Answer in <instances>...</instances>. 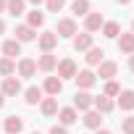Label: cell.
Segmentation results:
<instances>
[{
  "mask_svg": "<svg viewBox=\"0 0 134 134\" xmlns=\"http://www.w3.org/2000/svg\"><path fill=\"white\" fill-rule=\"evenodd\" d=\"M118 50L126 53V55H134V34L131 32H126V34L121 32L118 34Z\"/></svg>",
  "mask_w": 134,
  "mask_h": 134,
  "instance_id": "7c38bea8",
  "label": "cell"
},
{
  "mask_svg": "<svg viewBox=\"0 0 134 134\" xmlns=\"http://www.w3.org/2000/svg\"><path fill=\"white\" fill-rule=\"evenodd\" d=\"M92 108H95L97 113H110V110L116 108V103H113L110 97H105V95H100V97H95V100H92Z\"/></svg>",
  "mask_w": 134,
  "mask_h": 134,
  "instance_id": "4fadbf2b",
  "label": "cell"
},
{
  "mask_svg": "<svg viewBox=\"0 0 134 134\" xmlns=\"http://www.w3.org/2000/svg\"><path fill=\"white\" fill-rule=\"evenodd\" d=\"M118 108L121 110H134V90L118 92Z\"/></svg>",
  "mask_w": 134,
  "mask_h": 134,
  "instance_id": "9a60e30c",
  "label": "cell"
},
{
  "mask_svg": "<svg viewBox=\"0 0 134 134\" xmlns=\"http://www.w3.org/2000/svg\"><path fill=\"white\" fill-rule=\"evenodd\" d=\"M3 126H5L8 134H21V129H24V118H19V116H8Z\"/></svg>",
  "mask_w": 134,
  "mask_h": 134,
  "instance_id": "d6986e66",
  "label": "cell"
},
{
  "mask_svg": "<svg viewBox=\"0 0 134 134\" xmlns=\"http://www.w3.org/2000/svg\"><path fill=\"white\" fill-rule=\"evenodd\" d=\"M103 55H105L103 47H90L87 55H84V60H87V66H100L103 63Z\"/></svg>",
  "mask_w": 134,
  "mask_h": 134,
  "instance_id": "ac0fdd59",
  "label": "cell"
},
{
  "mask_svg": "<svg viewBox=\"0 0 134 134\" xmlns=\"http://www.w3.org/2000/svg\"><path fill=\"white\" fill-rule=\"evenodd\" d=\"M118 92H121V87H118V84H116L113 79H110V82H105V92H103L105 97H116Z\"/></svg>",
  "mask_w": 134,
  "mask_h": 134,
  "instance_id": "f546056e",
  "label": "cell"
},
{
  "mask_svg": "<svg viewBox=\"0 0 134 134\" xmlns=\"http://www.w3.org/2000/svg\"><path fill=\"white\" fill-rule=\"evenodd\" d=\"M40 110H42V116H55L58 113V100L55 97H42Z\"/></svg>",
  "mask_w": 134,
  "mask_h": 134,
  "instance_id": "ffe728a7",
  "label": "cell"
},
{
  "mask_svg": "<svg viewBox=\"0 0 134 134\" xmlns=\"http://www.w3.org/2000/svg\"><path fill=\"white\" fill-rule=\"evenodd\" d=\"M34 74H37V60H32V58H21V60H19V76L29 79V76H34Z\"/></svg>",
  "mask_w": 134,
  "mask_h": 134,
  "instance_id": "8fae6325",
  "label": "cell"
},
{
  "mask_svg": "<svg viewBox=\"0 0 134 134\" xmlns=\"http://www.w3.org/2000/svg\"><path fill=\"white\" fill-rule=\"evenodd\" d=\"M55 34L58 37H74L76 34V21L74 19H60L58 26H55Z\"/></svg>",
  "mask_w": 134,
  "mask_h": 134,
  "instance_id": "ba28073f",
  "label": "cell"
},
{
  "mask_svg": "<svg viewBox=\"0 0 134 134\" xmlns=\"http://www.w3.org/2000/svg\"><path fill=\"white\" fill-rule=\"evenodd\" d=\"M116 3H121V5H129V3H131V0H116Z\"/></svg>",
  "mask_w": 134,
  "mask_h": 134,
  "instance_id": "74e56055",
  "label": "cell"
},
{
  "mask_svg": "<svg viewBox=\"0 0 134 134\" xmlns=\"http://www.w3.org/2000/svg\"><path fill=\"white\" fill-rule=\"evenodd\" d=\"M95 134H113V131H108V129H95Z\"/></svg>",
  "mask_w": 134,
  "mask_h": 134,
  "instance_id": "e575fe53",
  "label": "cell"
},
{
  "mask_svg": "<svg viewBox=\"0 0 134 134\" xmlns=\"http://www.w3.org/2000/svg\"><path fill=\"white\" fill-rule=\"evenodd\" d=\"M3 32H5V21H3V19H0V34H3Z\"/></svg>",
  "mask_w": 134,
  "mask_h": 134,
  "instance_id": "8d00e7d4",
  "label": "cell"
},
{
  "mask_svg": "<svg viewBox=\"0 0 134 134\" xmlns=\"http://www.w3.org/2000/svg\"><path fill=\"white\" fill-rule=\"evenodd\" d=\"M50 134H69V131H66V126H53Z\"/></svg>",
  "mask_w": 134,
  "mask_h": 134,
  "instance_id": "1f68e13d",
  "label": "cell"
},
{
  "mask_svg": "<svg viewBox=\"0 0 134 134\" xmlns=\"http://www.w3.org/2000/svg\"><path fill=\"white\" fill-rule=\"evenodd\" d=\"M103 13H97V11H90L87 16H84V29L92 34V32H97V29H103Z\"/></svg>",
  "mask_w": 134,
  "mask_h": 134,
  "instance_id": "8992f818",
  "label": "cell"
},
{
  "mask_svg": "<svg viewBox=\"0 0 134 134\" xmlns=\"http://www.w3.org/2000/svg\"><path fill=\"white\" fill-rule=\"evenodd\" d=\"M100 124H103V113H97V110H87L84 113V126L87 129H100Z\"/></svg>",
  "mask_w": 134,
  "mask_h": 134,
  "instance_id": "44dd1931",
  "label": "cell"
},
{
  "mask_svg": "<svg viewBox=\"0 0 134 134\" xmlns=\"http://www.w3.org/2000/svg\"><path fill=\"white\" fill-rule=\"evenodd\" d=\"M55 66H58V58H55L53 53H42V55L37 58V69H40L42 74H53Z\"/></svg>",
  "mask_w": 134,
  "mask_h": 134,
  "instance_id": "277c9868",
  "label": "cell"
},
{
  "mask_svg": "<svg viewBox=\"0 0 134 134\" xmlns=\"http://www.w3.org/2000/svg\"><path fill=\"white\" fill-rule=\"evenodd\" d=\"M42 92H47L50 97H58V95L63 92V82H60L58 76H47V79H45V87H42Z\"/></svg>",
  "mask_w": 134,
  "mask_h": 134,
  "instance_id": "30bf717a",
  "label": "cell"
},
{
  "mask_svg": "<svg viewBox=\"0 0 134 134\" xmlns=\"http://www.w3.org/2000/svg\"><path fill=\"white\" fill-rule=\"evenodd\" d=\"M92 47V34L90 32H84V34H74V50H90Z\"/></svg>",
  "mask_w": 134,
  "mask_h": 134,
  "instance_id": "2e32d148",
  "label": "cell"
},
{
  "mask_svg": "<svg viewBox=\"0 0 134 134\" xmlns=\"http://www.w3.org/2000/svg\"><path fill=\"white\" fill-rule=\"evenodd\" d=\"M3 105H5V95H3V92H0V108H3Z\"/></svg>",
  "mask_w": 134,
  "mask_h": 134,
  "instance_id": "d590c367",
  "label": "cell"
},
{
  "mask_svg": "<svg viewBox=\"0 0 134 134\" xmlns=\"http://www.w3.org/2000/svg\"><path fill=\"white\" fill-rule=\"evenodd\" d=\"M45 5H47V11H50V13H60V11H63V5H66V0H45Z\"/></svg>",
  "mask_w": 134,
  "mask_h": 134,
  "instance_id": "f1b7e54d",
  "label": "cell"
},
{
  "mask_svg": "<svg viewBox=\"0 0 134 134\" xmlns=\"http://www.w3.org/2000/svg\"><path fill=\"white\" fill-rule=\"evenodd\" d=\"M58 79L63 82V79H74L76 76V63L71 60V58H63V60H58Z\"/></svg>",
  "mask_w": 134,
  "mask_h": 134,
  "instance_id": "7a4b0ae2",
  "label": "cell"
},
{
  "mask_svg": "<svg viewBox=\"0 0 134 134\" xmlns=\"http://www.w3.org/2000/svg\"><path fill=\"white\" fill-rule=\"evenodd\" d=\"M92 100H95V97H92L90 92H76V95H74V110H84V113L92 110Z\"/></svg>",
  "mask_w": 134,
  "mask_h": 134,
  "instance_id": "9c48e42d",
  "label": "cell"
},
{
  "mask_svg": "<svg viewBox=\"0 0 134 134\" xmlns=\"http://www.w3.org/2000/svg\"><path fill=\"white\" fill-rule=\"evenodd\" d=\"M3 55L5 58H16V55H21V42H16V40H5L3 42Z\"/></svg>",
  "mask_w": 134,
  "mask_h": 134,
  "instance_id": "e0dca14e",
  "label": "cell"
},
{
  "mask_svg": "<svg viewBox=\"0 0 134 134\" xmlns=\"http://www.w3.org/2000/svg\"><path fill=\"white\" fill-rule=\"evenodd\" d=\"M116 74H118V63H116V60H103V63L97 66V74H95V76H100V79L110 82Z\"/></svg>",
  "mask_w": 134,
  "mask_h": 134,
  "instance_id": "3957f363",
  "label": "cell"
},
{
  "mask_svg": "<svg viewBox=\"0 0 134 134\" xmlns=\"http://www.w3.org/2000/svg\"><path fill=\"white\" fill-rule=\"evenodd\" d=\"M71 13L87 16V13H90V0H74V3H71Z\"/></svg>",
  "mask_w": 134,
  "mask_h": 134,
  "instance_id": "4316f807",
  "label": "cell"
},
{
  "mask_svg": "<svg viewBox=\"0 0 134 134\" xmlns=\"http://www.w3.org/2000/svg\"><path fill=\"white\" fill-rule=\"evenodd\" d=\"M74 82H76V87L82 90V92H87V90H92L95 87V82H97V76L90 71V69H84V71H76V76H74Z\"/></svg>",
  "mask_w": 134,
  "mask_h": 134,
  "instance_id": "6da1fadb",
  "label": "cell"
},
{
  "mask_svg": "<svg viewBox=\"0 0 134 134\" xmlns=\"http://www.w3.org/2000/svg\"><path fill=\"white\" fill-rule=\"evenodd\" d=\"M103 34H105L108 40H118V34H121V26H118L116 21H105V24H103Z\"/></svg>",
  "mask_w": 134,
  "mask_h": 134,
  "instance_id": "d4e9b609",
  "label": "cell"
},
{
  "mask_svg": "<svg viewBox=\"0 0 134 134\" xmlns=\"http://www.w3.org/2000/svg\"><path fill=\"white\" fill-rule=\"evenodd\" d=\"M34 37H37V32L32 26H26V24H19L16 26V42H32Z\"/></svg>",
  "mask_w": 134,
  "mask_h": 134,
  "instance_id": "5bb4252c",
  "label": "cell"
},
{
  "mask_svg": "<svg viewBox=\"0 0 134 134\" xmlns=\"http://www.w3.org/2000/svg\"><path fill=\"white\" fill-rule=\"evenodd\" d=\"M0 92H3L5 97H16V95H21V82H19L16 76H5V79H3V87H0Z\"/></svg>",
  "mask_w": 134,
  "mask_h": 134,
  "instance_id": "5b68a950",
  "label": "cell"
},
{
  "mask_svg": "<svg viewBox=\"0 0 134 134\" xmlns=\"http://www.w3.org/2000/svg\"><path fill=\"white\" fill-rule=\"evenodd\" d=\"M37 42H40V50L42 53H53V47L58 45V34L55 32H42L37 37Z\"/></svg>",
  "mask_w": 134,
  "mask_h": 134,
  "instance_id": "52a82bcc",
  "label": "cell"
},
{
  "mask_svg": "<svg viewBox=\"0 0 134 134\" xmlns=\"http://www.w3.org/2000/svg\"><path fill=\"white\" fill-rule=\"evenodd\" d=\"M24 100H26V105H37V103H42V90H40V87H29V90L24 92Z\"/></svg>",
  "mask_w": 134,
  "mask_h": 134,
  "instance_id": "cb8c5ba5",
  "label": "cell"
},
{
  "mask_svg": "<svg viewBox=\"0 0 134 134\" xmlns=\"http://www.w3.org/2000/svg\"><path fill=\"white\" fill-rule=\"evenodd\" d=\"M5 8H8V0H0V13H3Z\"/></svg>",
  "mask_w": 134,
  "mask_h": 134,
  "instance_id": "d6a6232c",
  "label": "cell"
},
{
  "mask_svg": "<svg viewBox=\"0 0 134 134\" xmlns=\"http://www.w3.org/2000/svg\"><path fill=\"white\" fill-rule=\"evenodd\" d=\"M58 118H60V126H71L76 121V110L74 108H60L58 110Z\"/></svg>",
  "mask_w": 134,
  "mask_h": 134,
  "instance_id": "7402d4cb",
  "label": "cell"
},
{
  "mask_svg": "<svg viewBox=\"0 0 134 134\" xmlns=\"http://www.w3.org/2000/svg\"><path fill=\"white\" fill-rule=\"evenodd\" d=\"M45 24V13H40L37 8L32 11V13H26V26H32L34 32H37V26H42Z\"/></svg>",
  "mask_w": 134,
  "mask_h": 134,
  "instance_id": "603a6c76",
  "label": "cell"
},
{
  "mask_svg": "<svg viewBox=\"0 0 134 134\" xmlns=\"http://www.w3.org/2000/svg\"><path fill=\"white\" fill-rule=\"evenodd\" d=\"M29 3H32V5H40V3H45V0H29Z\"/></svg>",
  "mask_w": 134,
  "mask_h": 134,
  "instance_id": "f35d334b",
  "label": "cell"
},
{
  "mask_svg": "<svg viewBox=\"0 0 134 134\" xmlns=\"http://www.w3.org/2000/svg\"><path fill=\"white\" fill-rule=\"evenodd\" d=\"M121 131H124V134H134V116H126V118L121 121Z\"/></svg>",
  "mask_w": 134,
  "mask_h": 134,
  "instance_id": "4dcf8cb0",
  "label": "cell"
},
{
  "mask_svg": "<svg viewBox=\"0 0 134 134\" xmlns=\"http://www.w3.org/2000/svg\"><path fill=\"white\" fill-rule=\"evenodd\" d=\"M32 134H40V131H32Z\"/></svg>",
  "mask_w": 134,
  "mask_h": 134,
  "instance_id": "60d3db41",
  "label": "cell"
},
{
  "mask_svg": "<svg viewBox=\"0 0 134 134\" xmlns=\"http://www.w3.org/2000/svg\"><path fill=\"white\" fill-rule=\"evenodd\" d=\"M24 8H26V0H8V8H5V11H8L11 16H21Z\"/></svg>",
  "mask_w": 134,
  "mask_h": 134,
  "instance_id": "484cf974",
  "label": "cell"
},
{
  "mask_svg": "<svg viewBox=\"0 0 134 134\" xmlns=\"http://www.w3.org/2000/svg\"><path fill=\"white\" fill-rule=\"evenodd\" d=\"M131 34H134V21H131Z\"/></svg>",
  "mask_w": 134,
  "mask_h": 134,
  "instance_id": "ab89813d",
  "label": "cell"
},
{
  "mask_svg": "<svg viewBox=\"0 0 134 134\" xmlns=\"http://www.w3.org/2000/svg\"><path fill=\"white\" fill-rule=\"evenodd\" d=\"M16 74V63L11 58H3L0 60V76H13Z\"/></svg>",
  "mask_w": 134,
  "mask_h": 134,
  "instance_id": "83f0119b",
  "label": "cell"
},
{
  "mask_svg": "<svg viewBox=\"0 0 134 134\" xmlns=\"http://www.w3.org/2000/svg\"><path fill=\"white\" fill-rule=\"evenodd\" d=\"M129 69H131V74H134V55H129Z\"/></svg>",
  "mask_w": 134,
  "mask_h": 134,
  "instance_id": "836d02e7",
  "label": "cell"
}]
</instances>
